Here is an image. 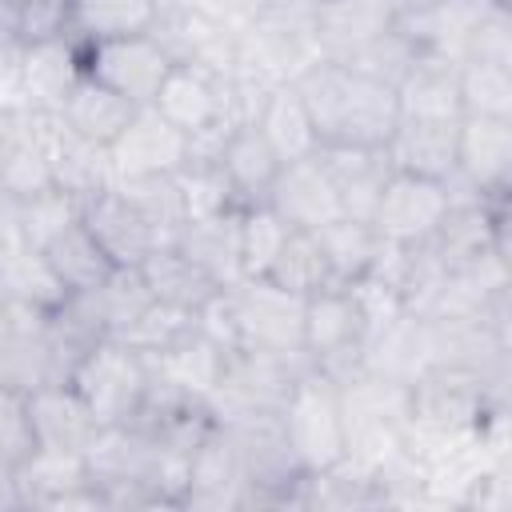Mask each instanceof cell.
<instances>
[{
	"instance_id": "6da1fadb",
	"label": "cell",
	"mask_w": 512,
	"mask_h": 512,
	"mask_svg": "<svg viewBox=\"0 0 512 512\" xmlns=\"http://www.w3.org/2000/svg\"><path fill=\"white\" fill-rule=\"evenodd\" d=\"M292 84L312 116L320 148H384L400 120L396 92L352 64L312 60Z\"/></svg>"
},
{
	"instance_id": "7a4b0ae2",
	"label": "cell",
	"mask_w": 512,
	"mask_h": 512,
	"mask_svg": "<svg viewBox=\"0 0 512 512\" xmlns=\"http://www.w3.org/2000/svg\"><path fill=\"white\" fill-rule=\"evenodd\" d=\"M304 352H260V348H228L220 380L208 392L216 420L248 416V412H280L300 372H308Z\"/></svg>"
},
{
	"instance_id": "3957f363",
	"label": "cell",
	"mask_w": 512,
	"mask_h": 512,
	"mask_svg": "<svg viewBox=\"0 0 512 512\" xmlns=\"http://www.w3.org/2000/svg\"><path fill=\"white\" fill-rule=\"evenodd\" d=\"M148 376H152L148 356H140L136 348H128L116 336H104L76 360L68 384L92 408L100 428H120L136 416L144 388H148Z\"/></svg>"
},
{
	"instance_id": "277c9868",
	"label": "cell",
	"mask_w": 512,
	"mask_h": 512,
	"mask_svg": "<svg viewBox=\"0 0 512 512\" xmlns=\"http://www.w3.org/2000/svg\"><path fill=\"white\" fill-rule=\"evenodd\" d=\"M300 348L316 372L332 384H348L364 372V320L348 292V284H328L304 296Z\"/></svg>"
},
{
	"instance_id": "5b68a950",
	"label": "cell",
	"mask_w": 512,
	"mask_h": 512,
	"mask_svg": "<svg viewBox=\"0 0 512 512\" xmlns=\"http://www.w3.org/2000/svg\"><path fill=\"white\" fill-rule=\"evenodd\" d=\"M284 436L296 452V460L308 472L332 468L344 460V412H340V384H332L324 372L308 368L292 384L284 408H280Z\"/></svg>"
},
{
	"instance_id": "8992f818",
	"label": "cell",
	"mask_w": 512,
	"mask_h": 512,
	"mask_svg": "<svg viewBox=\"0 0 512 512\" xmlns=\"http://www.w3.org/2000/svg\"><path fill=\"white\" fill-rule=\"evenodd\" d=\"M224 312H228V328H232V348L304 352L300 348L304 296H292L260 276H248V280L224 288Z\"/></svg>"
},
{
	"instance_id": "52a82bcc",
	"label": "cell",
	"mask_w": 512,
	"mask_h": 512,
	"mask_svg": "<svg viewBox=\"0 0 512 512\" xmlns=\"http://www.w3.org/2000/svg\"><path fill=\"white\" fill-rule=\"evenodd\" d=\"M452 200H456V184H448V180L392 172L384 180L380 200H376L368 220H372V228L380 232L384 244L412 248V244H424L440 228Z\"/></svg>"
},
{
	"instance_id": "ba28073f",
	"label": "cell",
	"mask_w": 512,
	"mask_h": 512,
	"mask_svg": "<svg viewBox=\"0 0 512 512\" xmlns=\"http://www.w3.org/2000/svg\"><path fill=\"white\" fill-rule=\"evenodd\" d=\"M172 64L176 60L164 52V44L152 32L100 40V44H84L80 48V68L92 80H100L104 88H112L124 100H132L136 108L152 104V96L160 92V84H164Z\"/></svg>"
},
{
	"instance_id": "9c48e42d",
	"label": "cell",
	"mask_w": 512,
	"mask_h": 512,
	"mask_svg": "<svg viewBox=\"0 0 512 512\" xmlns=\"http://www.w3.org/2000/svg\"><path fill=\"white\" fill-rule=\"evenodd\" d=\"M148 108H156L188 140H196L204 132H216V128H232V120H228V76L208 72L200 64H172Z\"/></svg>"
},
{
	"instance_id": "30bf717a",
	"label": "cell",
	"mask_w": 512,
	"mask_h": 512,
	"mask_svg": "<svg viewBox=\"0 0 512 512\" xmlns=\"http://www.w3.org/2000/svg\"><path fill=\"white\" fill-rule=\"evenodd\" d=\"M452 184L472 196L512 192V120L508 116H460Z\"/></svg>"
},
{
	"instance_id": "8fae6325",
	"label": "cell",
	"mask_w": 512,
	"mask_h": 512,
	"mask_svg": "<svg viewBox=\"0 0 512 512\" xmlns=\"http://www.w3.org/2000/svg\"><path fill=\"white\" fill-rule=\"evenodd\" d=\"M192 156V140L172 128L156 108H136L128 128L108 144V160H112V176L116 180H132V176H172L188 164Z\"/></svg>"
},
{
	"instance_id": "7c38bea8",
	"label": "cell",
	"mask_w": 512,
	"mask_h": 512,
	"mask_svg": "<svg viewBox=\"0 0 512 512\" xmlns=\"http://www.w3.org/2000/svg\"><path fill=\"white\" fill-rule=\"evenodd\" d=\"M80 220L96 236V244L108 252V260L116 268H136L156 244L168 240L116 184L84 196L80 200Z\"/></svg>"
},
{
	"instance_id": "4fadbf2b",
	"label": "cell",
	"mask_w": 512,
	"mask_h": 512,
	"mask_svg": "<svg viewBox=\"0 0 512 512\" xmlns=\"http://www.w3.org/2000/svg\"><path fill=\"white\" fill-rule=\"evenodd\" d=\"M396 4L400 0H316L312 8L316 56L348 64L396 24Z\"/></svg>"
},
{
	"instance_id": "5bb4252c",
	"label": "cell",
	"mask_w": 512,
	"mask_h": 512,
	"mask_svg": "<svg viewBox=\"0 0 512 512\" xmlns=\"http://www.w3.org/2000/svg\"><path fill=\"white\" fill-rule=\"evenodd\" d=\"M28 424H32V448L72 452V456H88V448L104 432L72 384L32 388L28 392Z\"/></svg>"
},
{
	"instance_id": "9a60e30c",
	"label": "cell",
	"mask_w": 512,
	"mask_h": 512,
	"mask_svg": "<svg viewBox=\"0 0 512 512\" xmlns=\"http://www.w3.org/2000/svg\"><path fill=\"white\" fill-rule=\"evenodd\" d=\"M20 492L24 508H44V512H64V508H100V496L88 476V460L72 452H48L32 448L20 464Z\"/></svg>"
},
{
	"instance_id": "2e32d148",
	"label": "cell",
	"mask_w": 512,
	"mask_h": 512,
	"mask_svg": "<svg viewBox=\"0 0 512 512\" xmlns=\"http://www.w3.org/2000/svg\"><path fill=\"white\" fill-rule=\"evenodd\" d=\"M216 168L232 192V204L236 208H252V204H264L284 160L276 156V148L264 140V132L244 120V124H232L224 136H220V148H216Z\"/></svg>"
},
{
	"instance_id": "e0dca14e",
	"label": "cell",
	"mask_w": 512,
	"mask_h": 512,
	"mask_svg": "<svg viewBox=\"0 0 512 512\" xmlns=\"http://www.w3.org/2000/svg\"><path fill=\"white\" fill-rule=\"evenodd\" d=\"M480 4L488 0H400L396 32L424 56L460 60Z\"/></svg>"
},
{
	"instance_id": "ac0fdd59",
	"label": "cell",
	"mask_w": 512,
	"mask_h": 512,
	"mask_svg": "<svg viewBox=\"0 0 512 512\" xmlns=\"http://www.w3.org/2000/svg\"><path fill=\"white\" fill-rule=\"evenodd\" d=\"M180 508H204V512H244L248 508V480H244L240 460H236L228 436L220 432V424L188 460V488H184Z\"/></svg>"
},
{
	"instance_id": "d6986e66",
	"label": "cell",
	"mask_w": 512,
	"mask_h": 512,
	"mask_svg": "<svg viewBox=\"0 0 512 512\" xmlns=\"http://www.w3.org/2000/svg\"><path fill=\"white\" fill-rule=\"evenodd\" d=\"M264 204L292 228H320V224L344 216L340 200H336V188L324 172L320 152H312L304 160H288Z\"/></svg>"
},
{
	"instance_id": "ffe728a7",
	"label": "cell",
	"mask_w": 512,
	"mask_h": 512,
	"mask_svg": "<svg viewBox=\"0 0 512 512\" xmlns=\"http://www.w3.org/2000/svg\"><path fill=\"white\" fill-rule=\"evenodd\" d=\"M456 124L460 120H412L400 116L392 136L384 140V156L392 172L428 176V180H456Z\"/></svg>"
},
{
	"instance_id": "44dd1931",
	"label": "cell",
	"mask_w": 512,
	"mask_h": 512,
	"mask_svg": "<svg viewBox=\"0 0 512 512\" xmlns=\"http://www.w3.org/2000/svg\"><path fill=\"white\" fill-rule=\"evenodd\" d=\"M80 44L72 36L20 48V108L60 112L64 96L80 80Z\"/></svg>"
},
{
	"instance_id": "7402d4cb",
	"label": "cell",
	"mask_w": 512,
	"mask_h": 512,
	"mask_svg": "<svg viewBox=\"0 0 512 512\" xmlns=\"http://www.w3.org/2000/svg\"><path fill=\"white\" fill-rule=\"evenodd\" d=\"M136 268H140V276H144L152 300H160V304H168V308H180V312H192V316L224 292V288H220L184 248H176L172 240L156 244Z\"/></svg>"
},
{
	"instance_id": "603a6c76",
	"label": "cell",
	"mask_w": 512,
	"mask_h": 512,
	"mask_svg": "<svg viewBox=\"0 0 512 512\" xmlns=\"http://www.w3.org/2000/svg\"><path fill=\"white\" fill-rule=\"evenodd\" d=\"M396 112L412 120H460V60L416 56L396 80Z\"/></svg>"
},
{
	"instance_id": "cb8c5ba5",
	"label": "cell",
	"mask_w": 512,
	"mask_h": 512,
	"mask_svg": "<svg viewBox=\"0 0 512 512\" xmlns=\"http://www.w3.org/2000/svg\"><path fill=\"white\" fill-rule=\"evenodd\" d=\"M320 160H324V172L336 188L340 212L368 220L376 200H380L384 180L392 176L384 148H320Z\"/></svg>"
},
{
	"instance_id": "d4e9b609",
	"label": "cell",
	"mask_w": 512,
	"mask_h": 512,
	"mask_svg": "<svg viewBox=\"0 0 512 512\" xmlns=\"http://www.w3.org/2000/svg\"><path fill=\"white\" fill-rule=\"evenodd\" d=\"M132 112H136L132 100H124L120 92L104 88V84L92 80L88 72H80V80L72 84V92L64 96V104H60L56 116L64 120V128H68L72 136L108 148V144L128 128Z\"/></svg>"
},
{
	"instance_id": "484cf974",
	"label": "cell",
	"mask_w": 512,
	"mask_h": 512,
	"mask_svg": "<svg viewBox=\"0 0 512 512\" xmlns=\"http://www.w3.org/2000/svg\"><path fill=\"white\" fill-rule=\"evenodd\" d=\"M176 248H184L220 288H232L244 280L240 268V208L204 216V220H184L172 236Z\"/></svg>"
},
{
	"instance_id": "4316f807",
	"label": "cell",
	"mask_w": 512,
	"mask_h": 512,
	"mask_svg": "<svg viewBox=\"0 0 512 512\" xmlns=\"http://www.w3.org/2000/svg\"><path fill=\"white\" fill-rule=\"evenodd\" d=\"M252 124L264 132V140L276 148V156L288 164V160H304L312 152H320V140H316V128H312V116L296 92L292 80H280L264 92Z\"/></svg>"
},
{
	"instance_id": "83f0119b",
	"label": "cell",
	"mask_w": 512,
	"mask_h": 512,
	"mask_svg": "<svg viewBox=\"0 0 512 512\" xmlns=\"http://www.w3.org/2000/svg\"><path fill=\"white\" fill-rule=\"evenodd\" d=\"M428 368V336H424V316L404 312L380 332L364 340V372L388 376L396 384H412Z\"/></svg>"
},
{
	"instance_id": "f1b7e54d",
	"label": "cell",
	"mask_w": 512,
	"mask_h": 512,
	"mask_svg": "<svg viewBox=\"0 0 512 512\" xmlns=\"http://www.w3.org/2000/svg\"><path fill=\"white\" fill-rule=\"evenodd\" d=\"M160 0H72L68 36L84 44L120 40V36H144L156 28Z\"/></svg>"
},
{
	"instance_id": "f546056e",
	"label": "cell",
	"mask_w": 512,
	"mask_h": 512,
	"mask_svg": "<svg viewBox=\"0 0 512 512\" xmlns=\"http://www.w3.org/2000/svg\"><path fill=\"white\" fill-rule=\"evenodd\" d=\"M36 252L48 260V268H52V276L60 280L64 292L96 288V284H104L108 272L116 268V264L108 260V252L96 244V236L84 228L80 216H76L68 228H60V232H56L44 248H36Z\"/></svg>"
},
{
	"instance_id": "4dcf8cb0",
	"label": "cell",
	"mask_w": 512,
	"mask_h": 512,
	"mask_svg": "<svg viewBox=\"0 0 512 512\" xmlns=\"http://www.w3.org/2000/svg\"><path fill=\"white\" fill-rule=\"evenodd\" d=\"M224 356L228 348L216 344L200 324H192L176 344H168L160 356H152V372H160L164 380H172L176 388L192 392V396H204L212 392V384L220 380V368H224Z\"/></svg>"
},
{
	"instance_id": "1f68e13d",
	"label": "cell",
	"mask_w": 512,
	"mask_h": 512,
	"mask_svg": "<svg viewBox=\"0 0 512 512\" xmlns=\"http://www.w3.org/2000/svg\"><path fill=\"white\" fill-rule=\"evenodd\" d=\"M320 248H324V260H328V272H332V284H352L360 276H368L376 264H380V252H384V240L380 232L372 228V220H356V216H336L320 228H312Z\"/></svg>"
},
{
	"instance_id": "d6a6232c",
	"label": "cell",
	"mask_w": 512,
	"mask_h": 512,
	"mask_svg": "<svg viewBox=\"0 0 512 512\" xmlns=\"http://www.w3.org/2000/svg\"><path fill=\"white\" fill-rule=\"evenodd\" d=\"M60 300H64V288L36 248L20 244L0 256V304L28 308V312H52Z\"/></svg>"
},
{
	"instance_id": "836d02e7",
	"label": "cell",
	"mask_w": 512,
	"mask_h": 512,
	"mask_svg": "<svg viewBox=\"0 0 512 512\" xmlns=\"http://www.w3.org/2000/svg\"><path fill=\"white\" fill-rule=\"evenodd\" d=\"M260 280H268V284H276L292 296H312V292L328 288L332 272H328V260H324V248H320L316 232L312 228H292Z\"/></svg>"
},
{
	"instance_id": "e575fe53",
	"label": "cell",
	"mask_w": 512,
	"mask_h": 512,
	"mask_svg": "<svg viewBox=\"0 0 512 512\" xmlns=\"http://www.w3.org/2000/svg\"><path fill=\"white\" fill-rule=\"evenodd\" d=\"M68 20L72 0H0V32L20 48L68 36Z\"/></svg>"
},
{
	"instance_id": "d590c367",
	"label": "cell",
	"mask_w": 512,
	"mask_h": 512,
	"mask_svg": "<svg viewBox=\"0 0 512 512\" xmlns=\"http://www.w3.org/2000/svg\"><path fill=\"white\" fill-rule=\"evenodd\" d=\"M460 116H508L512 120V68L460 60Z\"/></svg>"
},
{
	"instance_id": "8d00e7d4",
	"label": "cell",
	"mask_w": 512,
	"mask_h": 512,
	"mask_svg": "<svg viewBox=\"0 0 512 512\" xmlns=\"http://www.w3.org/2000/svg\"><path fill=\"white\" fill-rule=\"evenodd\" d=\"M176 188H180L184 220H204V216H220L236 208L212 156H188V164L176 172Z\"/></svg>"
},
{
	"instance_id": "74e56055",
	"label": "cell",
	"mask_w": 512,
	"mask_h": 512,
	"mask_svg": "<svg viewBox=\"0 0 512 512\" xmlns=\"http://www.w3.org/2000/svg\"><path fill=\"white\" fill-rule=\"evenodd\" d=\"M16 204V224H20V240L28 248H44L60 228H68L80 216V200L64 188H48L36 192L28 200H12Z\"/></svg>"
},
{
	"instance_id": "f35d334b",
	"label": "cell",
	"mask_w": 512,
	"mask_h": 512,
	"mask_svg": "<svg viewBox=\"0 0 512 512\" xmlns=\"http://www.w3.org/2000/svg\"><path fill=\"white\" fill-rule=\"evenodd\" d=\"M96 304H100L108 336H124L140 320V312L152 304V292H148L140 268H112L108 280L96 284Z\"/></svg>"
},
{
	"instance_id": "ab89813d",
	"label": "cell",
	"mask_w": 512,
	"mask_h": 512,
	"mask_svg": "<svg viewBox=\"0 0 512 512\" xmlns=\"http://www.w3.org/2000/svg\"><path fill=\"white\" fill-rule=\"evenodd\" d=\"M288 232H292V224H284L268 204L240 208V268H244V280L268 272V264L280 252Z\"/></svg>"
},
{
	"instance_id": "60d3db41",
	"label": "cell",
	"mask_w": 512,
	"mask_h": 512,
	"mask_svg": "<svg viewBox=\"0 0 512 512\" xmlns=\"http://www.w3.org/2000/svg\"><path fill=\"white\" fill-rule=\"evenodd\" d=\"M116 188L172 240L176 228L184 224V204H180V188H176V172L172 176H132V180H116Z\"/></svg>"
},
{
	"instance_id": "b9f144b4",
	"label": "cell",
	"mask_w": 512,
	"mask_h": 512,
	"mask_svg": "<svg viewBox=\"0 0 512 512\" xmlns=\"http://www.w3.org/2000/svg\"><path fill=\"white\" fill-rule=\"evenodd\" d=\"M460 60H484V64L512 68V4H480Z\"/></svg>"
},
{
	"instance_id": "7bdbcfd3",
	"label": "cell",
	"mask_w": 512,
	"mask_h": 512,
	"mask_svg": "<svg viewBox=\"0 0 512 512\" xmlns=\"http://www.w3.org/2000/svg\"><path fill=\"white\" fill-rule=\"evenodd\" d=\"M192 324H196L192 312H180V308H168V304L152 300V304L140 312V320H136L124 336H116V340H124L128 348H136L140 356L152 360V356H160L168 344H176Z\"/></svg>"
},
{
	"instance_id": "ee69618b",
	"label": "cell",
	"mask_w": 512,
	"mask_h": 512,
	"mask_svg": "<svg viewBox=\"0 0 512 512\" xmlns=\"http://www.w3.org/2000/svg\"><path fill=\"white\" fill-rule=\"evenodd\" d=\"M420 52L396 32V24L380 36V40H372L360 56H352L348 64L356 68V72H364V76H372V80H380V84H388V88H396V80L408 72V64L416 60Z\"/></svg>"
},
{
	"instance_id": "f6af8a7d",
	"label": "cell",
	"mask_w": 512,
	"mask_h": 512,
	"mask_svg": "<svg viewBox=\"0 0 512 512\" xmlns=\"http://www.w3.org/2000/svg\"><path fill=\"white\" fill-rule=\"evenodd\" d=\"M460 512H512V460L484 464L468 480L460 496Z\"/></svg>"
},
{
	"instance_id": "bcb514c9",
	"label": "cell",
	"mask_w": 512,
	"mask_h": 512,
	"mask_svg": "<svg viewBox=\"0 0 512 512\" xmlns=\"http://www.w3.org/2000/svg\"><path fill=\"white\" fill-rule=\"evenodd\" d=\"M32 452V424H28V392L0 376V456L24 460Z\"/></svg>"
},
{
	"instance_id": "7dc6e473",
	"label": "cell",
	"mask_w": 512,
	"mask_h": 512,
	"mask_svg": "<svg viewBox=\"0 0 512 512\" xmlns=\"http://www.w3.org/2000/svg\"><path fill=\"white\" fill-rule=\"evenodd\" d=\"M0 108H20V44L0 32Z\"/></svg>"
},
{
	"instance_id": "c3c4849f",
	"label": "cell",
	"mask_w": 512,
	"mask_h": 512,
	"mask_svg": "<svg viewBox=\"0 0 512 512\" xmlns=\"http://www.w3.org/2000/svg\"><path fill=\"white\" fill-rule=\"evenodd\" d=\"M20 460H8L0 456V512H12V508H24V492H20Z\"/></svg>"
},
{
	"instance_id": "681fc988",
	"label": "cell",
	"mask_w": 512,
	"mask_h": 512,
	"mask_svg": "<svg viewBox=\"0 0 512 512\" xmlns=\"http://www.w3.org/2000/svg\"><path fill=\"white\" fill-rule=\"evenodd\" d=\"M16 132H20V108H0V176H4V164L12 156Z\"/></svg>"
},
{
	"instance_id": "f907efd6",
	"label": "cell",
	"mask_w": 512,
	"mask_h": 512,
	"mask_svg": "<svg viewBox=\"0 0 512 512\" xmlns=\"http://www.w3.org/2000/svg\"><path fill=\"white\" fill-rule=\"evenodd\" d=\"M488 4H512V0H488Z\"/></svg>"
}]
</instances>
